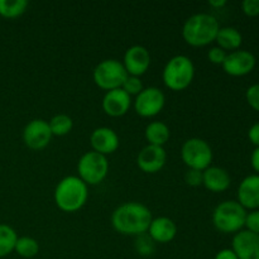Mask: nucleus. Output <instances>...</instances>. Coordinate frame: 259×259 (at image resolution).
Masks as SVG:
<instances>
[{
  "mask_svg": "<svg viewBox=\"0 0 259 259\" xmlns=\"http://www.w3.org/2000/svg\"><path fill=\"white\" fill-rule=\"evenodd\" d=\"M215 42L218 43V47L224 50L225 52L227 51L233 52V51L239 50V47L242 46L243 35L234 27H220Z\"/></svg>",
  "mask_w": 259,
  "mask_h": 259,
  "instance_id": "aec40b11",
  "label": "nucleus"
},
{
  "mask_svg": "<svg viewBox=\"0 0 259 259\" xmlns=\"http://www.w3.org/2000/svg\"><path fill=\"white\" fill-rule=\"evenodd\" d=\"M29 3L27 0H0V17L15 19L27 12Z\"/></svg>",
  "mask_w": 259,
  "mask_h": 259,
  "instance_id": "4be33fe9",
  "label": "nucleus"
},
{
  "mask_svg": "<svg viewBox=\"0 0 259 259\" xmlns=\"http://www.w3.org/2000/svg\"><path fill=\"white\" fill-rule=\"evenodd\" d=\"M181 158L189 169L205 171L211 166L212 149L204 139L190 138L182 144Z\"/></svg>",
  "mask_w": 259,
  "mask_h": 259,
  "instance_id": "6e6552de",
  "label": "nucleus"
},
{
  "mask_svg": "<svg viewBox=\"0 0 259 259\" xmlns=\"http://www.w3.org/2000/svg\"><path fill=\"white\" fill-rule=\"evenodd\" d=\"M109 172V162L106 156L98 152H86L77 162V176L88 186L99 185L106 179Z\"/></svg>",
  "mask_w": 259,
  "mask_h": 259,
  "instance_id": "423d86ee",
  "label": "nucleus"
},
{
  "mask_svg": "<svg viewBox=\"0 0 259 259\" xmlns=\"http://www.w3.org/2000/svg\"><path fill=\"white\" fill-rule=\"evenodd\" d=\"M89 199L88 185L78 176H67L55 189V202L65 212H76L85 206Z\"/></svg>",
  "mask_w": 259,
  "mask_h": 259,
  "instance_id": "7ed1b4c3",
  "label": "nucleus"
},
{
  "mask_svg": "<svg viewBox=\"0 0 259 259\" xmlns=\"http://www.w3.org/2000/svg\"><path fill=\"white\" fill-rule=\"evenodd\" d=\"M195 77V66L190 57L177 55L166 63L162 72V80L167 89L182 91L189 88Z\"/></svg>",
  "mask_w": 259,
  "mask_h": 259,
  "instance_id": "20e7f679",
  "label": "nucleus"
},
{
  "mask_svg": "<svg viewBox=\"0 0 259 259\" xmlns=\"http://www.w3.org/2000/svg\"><path fill=\"white\" fill-rule=\"evenodd\" d=\"M147 234L151 237L154 243L166 244L172 242L177 234V225L172 219L167 217L154 218L152 220Z\"/></svg>",
  "mask_w": 259,
  "mask_h": 259,
  "instance_id": "a211bd4d",
  "label": "nucleus"
},
{
  "mask_svg": "<svg viewBox=\"0 0 259 259\" xmlns=\"http://www.w3.org/2000/svg\"><path fill=\"white\" fill-rule=\"evenodd\" d=\"M248 138L255 147H259V121L250 126L248 131Z\"/></svg>",
  "mask_w": 259,
  "mask_h": 259,
  "instance_id": "473e14b6",
  "label": "nucleus"
},
{
  "mask_svg": "<svg viewBox=\"0 0 259 259\" xmlns=\"http://www.w3.org/2000/svg\"><path fill=\"white\" fill-rule=\"evenodd\" d=\"M136 249L141 255H151L154 252V242L148 234H142L137 237Z\"/></svg>",
  "mask_w": 259,
  "mask_h": 259,
  "instance_id": "a878e982",
  "label": "nucleus"
},
{
  "mask_svg": "<svg viewBox=\"0 0 259 259\" xmlns=\"http://www.w3.org/2000/svg\"><path fill=\"white\" fill-rule=\"evenodd\" d=\"M18 234L12 227L0 224V258H4L14 252Z\"/></svg>",
  "mask_w": 259,
  "mask_h": 259,
  "instance_id": "5701e85b",
  "label": "nucleus"
},
{
  "mask_svg": "<svg viewBox=\"0 0 259 259\" xmlns=\"http://www.w3.org/2000/svg\"><path fill=\"white\" fill-rule=\"evenodd\" d=\"M124 91L128 94L129 96H137L142 90L144 89L143 82H142L141 77H136V76H129L126 77V80L124 81L123 86H121Z\"/></svg>",
  "mask_w": 259,
  "mask_h": 259,
  "instance_id": "bb28decb",
  "label": "nucleus"
},
{
  "mask_svg": "<svg viewBox=\"0 0 259 259\" xmlns=\"http://www.w3.org/2000/svg\"><path fill=\"white\" fill-rule=\"evenodd\" d=\"M50 124L43 119H33L25 125L23 131V142L28 148L33 151H42L52 139Z\"/></svg>",
  "mask_w": 259,
  "mask_h": 259,
  "instance_id": "9d476101",
  "label": "nucleus"
},
{
  "mask_svg": "<svg viewBox=\"0 0 259 259\" xmlns=\"http://www.w3.org/2000/svg\"><path fill=\"white\" fill-rule=\"evenodd\" d=\"M166 96L161 89L156 86L144 88L134 100V110L142 118H153L164 108Z\"/></svg>",
  "mask_w": 259,
  "mask_h": 259,
  "instance_id": "1a4fd4ad",
  "label": "nucleus"
},
{
  "mask_svg": "<svg viewBox=\"0 0 259 259\" xmlns=\"http://www.w3.org/2000/svg\"><path fill=\"white\" fill-rule=\"evenodd\" d=\"M214 259H238V257L232 248H225V249L219 250Z\"/></svg>",
  "mask_w": 259,
  "mask_h": 259,
  "instance_id": "72a5a7b5",
  "label": "nucleus"
},
{
  "mask_svg": "<svg viewBox=\"0 0 259 259\" xmlns=\"http://www.w3.org/2000/svg\"><path fill=\"white\" fill-rule=\"evenodd\" d=\"M185 181L189 186L197 187L202 185V171H197V169H187L185 174Z\"/></svg>",
  "mask_w": 259,
  "mask_h": 259,
  "instance_id": "7c9ffc66",
  "label": "nucleus"
},
{
  "mask_svg": "<svg viewBox=\"0 0 259 259\" xmlns=\"http://www.w3.org/2000/svg\"><path fill=\"white\" fill-rule=\"evenodd\" d=\"M153 217L148 207L137 201L124 202L114 210L111 215V225L123 235L139 237L149 229Z\"/></svg>",
  "mask_w": 259,
  "mask_h": 259,
  "instance_id": "f257e3e1",
  "label": "nucleus"
},
{
  "mask_svg": "<svg viewBox=\"0 0 259 259\" xmlns=\"http://www.w3.org/2000/svg\"><path fill=\"white\" fill-rule=\"evenodd\" d=\"M227 55L228 52H225L224 50H222L220 47H212L210 48L209 52H207V58H209V61L211 63H214V65H223V62L225 61V58H227Z\"/></svg>",
  "mask_w": 259,
  "mask_h": 259,
  "instance_id": "c756f323",
  "label": "nucleus"
},
{
  "mask_svg": "<svg viewBox=\"0 0 259 259\" xmlns=\"http://www.w3.org/2000/svg\"><path fill=\"white\" fill-rule=\"evenodd\" d=\"M90 144L94 152L108 156L113 154L119 148V137L115 131L108 126H100L96 128L90 136Z\"/></svg>",
  "mask_w": 259,
  "mask_h": 259,
  "instance_id": "dca6fc26",
  "label": "nucleus"
},
{
  "mask_svg": "<svg viewBox=\"0 0 259 259\" xmlns=\"http://www.w3.org/2000/svg\"><path fill=\"white\" fill-rule=\"evenodd\" d=\"M242 10L248 17L259 15V0H244L242 3Z\"/></svg>",
  "mask_w": 259,
  "mask_h": 259,
  "instance_id": "2f4dec72",
  "label": "nucleus"
},
{
  "mask_svg": "<svg viewBox=\"0 0 259 259\" xmlns=\"http://www.w3.org/2000/svg\"><path fill=\"white\" fill-rule=\"evenodd\" d=\"M244 227L249 232L259 234V210H253V211L248 212Z\"/></svg>",
  "mask_w": 259,
  "mask_h": 259,
  "instance_id": "c85d7f7f",
  "label": "nucleus"
},
{
  "mask_svg": "<svg viewBox=\"0 0 259 259\" xmlns=\"http://www.w3.org/2000/svg\"><path fill=\"white\" fill-rule=\"evenodd\" d=\"M232 249L238 259H259V234L240 230L233 238Z\"/></svg>",
  "mask_w": 259,
  "mask_h": 259,
  "instance_id": "4468645a",
  "label": "nucleus"
},
{
  "mask_svg": "<svg viewBox=\"0 0 259 259\" xmlns=\"http://www.w3.org/2000/svg\"><path fill=\"white\" fill-rule=\"evenodd\" d=\"M245 99L248 104L254 109L255 111H259V83L249 86L245 91Z\"/></svg>",
  "mask_w": 259,
  "mask_h": 259,
  "instance_id": "cd10ccee",
  "label": "nucleus"
},
{
  "mask_svg": "<svg viewBox=\"0 0 259 259\" xmlns=\"http://www.w3.org/2000/svg\"><path fill=\"white\" fill-rule=\"evenodd\" d=\"M220 29L217 18L207 13L191 15L182 27V38L191 47H205L215 42Z\"/></svg>",
  "mask_w": 259,
  "mask_h": 259,
  "instance_id": "f03ea898",
  "label": "nucleus"
},
{
  "mask_svg": "<svg viewBox=\"0 0 259 259\" xmlns=\"http://www.w3.org/2000/svg\"><path fill=\"white\" fill-rule=\"evenodd\" d=\"M14 252L22 258H33L39 252V244L32 237H18Z\"/></svg>",
  "mask_w": 259,
  "mask_h": 259,
  "instance_id": "393cba45",
  "label": "nucleus"
},
{
  "mask_svg": "<svg viewBox=\"0 0 259 259\" xmlns=\"http://www.w3.org/2000/svg\"><path fill=\"white\" fill-rule=\"evenodd\" d=\"M247 210L235 200L223 201L212 212V224L219 232L225 234H237L243 230L247 218Z\"/></svg>",
  "mask_w": 259,
  "mask_h": 259,
  "instance_id": "39448f33",
  "label": "nucleus"
},
{
  "mask_svg": "<svg viewBox=\"0 0 259 259\" xmlns=\"http://www.w3.org/2000/svg\"><path fill=\"white\" fill-rule=\"evenodd\" d=\"M123 66L129 76L141 77L151 66V53L144 46H132L124 53Z\"/></svg>",
  "mask_w": 259,
  "mask_h": 259,
  "instance_id": "f8f14e48",
  "label": "nucleus"
},
{
  "mask_svg": "<svg viewBox=\"0 0 259 259\" xmlns=\"http://www.w3.org/2000/svg\"><path fill=\"white\" fill-rule=\"evenodd\" d=\"M167 161V153L163 147L147 144L138 153L137 164L144 174H157L164 167Z\"/></svg>",
  "mask_w": 259,
  "mask_h": 259,
  "instance_id": "ddd939ff",
  "label": "nucleus"
},
{
  "mask_svg": "<svg viewBox=\"0 0 259 259\" xmlns=\"http://www.w3.org/2000/svg\"><path fill=\"white\" fill-rule=\"evenodd\" d=\"M250 164H252L253 169L259 175V147H255L254 151L252 152L250 156Z\"/></svg>",
  "mask_w": 259,
  "mask_h": 259,
  "instance_id": "f704fd0d",
  "label": "nucleus"
},
{
  "mask_svg": "<svg viewBox=\"0 0 259 259\" xmlns=\"http://www.w3.org/2000/svg\"><path fill=\"white\" fill-rule=\"evenodd\" d=\"M232 184V179L227 169L218 166L207 167L205 171H202V185L205 189L209 191L219 194L224 192L225 190L229 189Z\"/></svg>",
  "mask_w": 259,
  "mask_h": 259,
  "instance_id": "6ab92c4d",
  "label": "nucleus"
},
{
  "mask_svg": "<svg viewBox=\"0 0 259 259\" xmlns=\"http://www.w3.org/2000/svg\"><path fill=\"white\" fill-rule=\"evenodd\" d=\"M103 110L111 118H120L125 115L132 106V96H129L123 89L106 91L103 98Z\"/></svg>",
  "mask_w": 259,
  "mask_h": 259,
  "instance_id": "2eb2a0df",
  "label": "nucleus"
},
{
  "mask_svg": "<svg viewBox=\"0 0 259 259\" xmlns=\"http://www.w3.org/2000/svg\"><path fill=\"white\" fill-rule=\"evenodd\" d=\"M238 202L245 210L259 209V175H249L238 187Z\"/></svg>",
  "mask_w": 259,
  "mask_h": 259,
  "instance_id": "f3484780",
  "label": "nucleus"
},
{
  "mask_svg": "<svg viewBox=\"0 0 259 259\" xmlns=\"http://www.w3.org/2000/svg\"><path fill=\"white\" fill-rule=\"evenodd\" d=\"M255 63H257V60L252 52L245 50H237L228 53L222 67L228 75L239 77V76H245L252 72L253 68L255 67Z\"/></svg>",
  "mask_w": 259,
  "mask_h": 259,
  "instance_id": "9b49d317",
  "label": "nucleus"
},
{
  "mask_svg": "<svg viewBox=\"0 0 259 259\" xmlns=\"http://www.w3.org/2000/svg\"><path fill=\"white\" fill-rule=\"evenodd\" d=\"M48 124H50L52 136L55 137L67 136L73 128L72 118L68 116L67 114H57V115L52 116Z\"/></svg>",
  "mask_w": 259,
  "mask_h": 259,
  "instance_id": "b1692460",
  "label": "nucleus"
},
{
  "mask_svg": "<svg viewBox=\"0 0 259 259\" xmlns=\"http://www.w3.org/2000/svg\"><path fill=\"white\" fill-rule=\"evenodd\" d=\"M209 5L212 8H222L227 5V0H210Z\"/></svg>",
  "mask_w": 259,
  "mask_h": 259,
  "instance_id": "c9c22d12",
  "label": "nucleus"
},
{
  "mask_svg": "<svg viewBox=\"0 0 259 259\" xmlns=\"http://www.w3.org/2000/svg\"><path fill=\"white\" fill-rule=\"evenodd\" d=\"M144 137L151 146L163 147L171 137V131L168 125L163 121H152L146 126Z\"/></svg>",
  "mask_w": 259,
  "mask_h": 259,
  "instance_id": "412c9836",
  "label": "nucleus"
},
{
  "mask_svg": "<svg viewBox=\"0 0 259 259\" xmlns=\"http://www.w3.org/2000/svg\"><path fill=\"white\" fill-rule=\"evenodd\" d=\"M128 77V72L123 63L114 58L104 60L94 68L93 78L98 88L105 91L121 89L124 81Z\"/></svg>",
  "mask_w": 259,
  "mask_h": 259,
  "instance_id": "0eeeda50",
  "label": "nucleus"
}]
</instances>
